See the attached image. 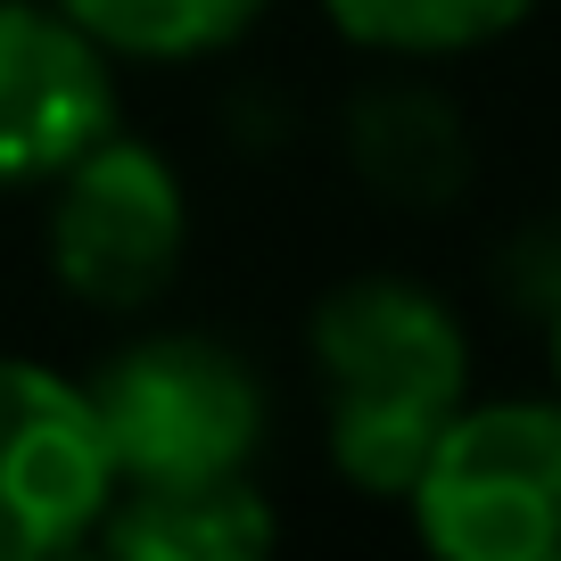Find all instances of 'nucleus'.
Segmentation results:
<instances>
[{
  "label": "nucleus",
  "mask_w": 561,
  "mask_h": 561,
  "mask_svg": "<svg viewBox=\"0 0 561 561\" xmlns=\"http://www.w3.org/2000/svg\"><path fill=\"white\" fill-rule=\"evenodd\" d=\"M314 364L331 404V462L364 495H404L421 455L471 397V347L438 289L364 273L314 306Z\"/></svg>",
  "instance_id": "obj_1"
},
{
  "label": "nucleus",
  "mask_w": 561,
  "mask_h": 561,
  "mask_svg": "<svg viewBox=\"0 0 561 561\" xmlns=\"http://www.w3.org/2000/svg\"><path fill=\"white\" fill-rule=\"evenodd\" d=\"M100 413L116 488H182V479H240L264 446V388L224 339L165 331L116 347L83 380Z\"/></svg>",
  "instance_id": "obj_2"
},
{
  "label": "nucleus",
  "mask_w": 561,
  "mask_h": 561,
  "mask_svg": "<svg viewBox=\"0 0 561 561\" xmlns=\"http://www.w3.org/2000/svg\"><path fill=\"white\" fill-rule=\"evenodd\" d=\"M404 512L446 561H561V397L462 404L404 479Z\"/></svg>",
  "instance_id": "obj_3"
},
{
  "label": "nucleus",
  "mask_w": 561,
  "mask_h": 561,
  "mask_svg": "<svg viewBox=\"0 0 561 561\" xmlns=\"http://www.w3.org/2000/svg\"><path fill=\"white\" fill-rule=\"evenodd\" d=\"M182 231H191V207H182L174 165H165L149 140L100 133L83 158L58 174L50 273L67 280L83 306L133 314V306H149L165 280H174Z\"/></svg>",
  "instance_id": "obj_4"
},
{
  "label": "nucleus",
  "mask_w": 561,
  "mask_h": 561,
  "mask_svg": "<svg viewBox=\"0 0 561 561\" xmlns=\"http://www.w3.org/2000/svg\"><path fill=\"white\" fill-rule=\"evenodd\" d=\"M116 495L83 380L0 355V561H50L100 528Z\"/></svg>",
  "instance_id": "obj_5"
},
{
  "label": "nucleus",
  "mask_w": 561,
  "mask_h": 561,
  "mask_svg": "<svg viewBox=\"0 0 561 561\" xmlns=\"http://www.w3.org/2000/svg\"><path fill=\"white\" fill-rule=\"evenodd\" d=\"M100 133H116L107 50L58 0H0V191L58 182Z\"/></svg>",
  "instance_id": "obj_6"
},
{
  "label": "nucleus",
  "mask_w": 561,
  "mask_h": 561,
  "mask_svg": "<svg viewBox=\"0 0 561 561\" xmlns=\"http://www.w3.org/2000/svg\"><path fill=\"white\" fill-rule=\"evenodd\" d=\"M91 537H107V553L124 561H256L273 553L280 520L240 471V479H182V488H124L107 495Z\"/></svg>",
  "instance_id": "obj_7"
},
{
  "label": "nucleus",
  "mask_w": 561,
  "mask_h": 561,
  "mask_svg": "<svg viewBox=\"0 0 561 561\" xmlns=\"http://www.w3.org/2000/svg\"><path fill=\"white\" fill-rule=\"evenodd\" d=\"M107 58H207L264 18V0H58Z\"/></svg>",
  "instance_id": "obj_8"
},
{
  "label": "nucleus",
  "mask_w": 561,
  "mask_h": 561,
  "mask_svg": "<svg viewBox=\"0 0 561 561\" xmlns=\"http://www.w3.org/2000/svg\"><path fill=\"white\" fill-rule=\"evenodd\" d=\"M331 25L364 50H397V58H455L479 42L512 34L537 0H322Z\"/></svg>",
  "instance_id": "obj_9"
},
{
  "label": "nucleus",
  "mask_w": 561,
  "mask_h": 561,
  "mask_svg": "<svg viewBox=\"0 0 561 561\" xmlns=\"http://www.w3.org/2000/svg\"><path fill=\"white\" fill-rule=\"evenodd\" d=\"M364 158H371V174H388V158H397V149H388V124H380V116L364 124ZM413 158H421V165H438V174L455 182L462 149H455V133H430V140H421V149H413Z\"/></svg>",
  "instance_id": "obj_10"
},
{
  "label": "nucleus",
  "mask_w": 561,
  "mask_h": 561,
  "mask_svg": "<svg viewBox=\"0 0 561 561\" xmlns=\"http://www.w3.org/2000/svg\"><path fill=\"white\" fill-rule=\"evenodd\" d=\"M553 388H561V306H553Z\"/></svg>",
  "instance_id": "obj_11"
}]
</instances>
